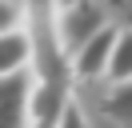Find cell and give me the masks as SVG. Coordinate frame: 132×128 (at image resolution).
Returning a JSON list of instances; mask_svg holds the SVG:
<instances>
[{
  "label": "cell",
  "mask_w": 132,
  "mask_h": 128,
  "mask_svg": "<svg viewBox=\"0 0 132 128\" xmlns=\"http://www.w3.org/2000/svg\"><path fill=\"white\" fill-rule=\"evenodd\" d=\"M4 4H12V8H20V12H24V0H4Z\"/></svg>",
  "instance_id": "9"
},
{
  "label": "cell",
  "mask_w": 132,
  "mask_h": 128,
  "mask_svg": "<svg viewBox=\"0 0 132 128\" xmlns=\"http://www.w3.org/2000/svg\"><path fill=\"white\" fill-rule=\"evenodd\" d=\"M104 76L112 80V84H124V80H132V28H120L112 40V52H108V68Z\"/></svg>",
  "instance_id": "6"
},
{
  "label": "cell",
  "mask_w": 132,
  "mask_h": 128,
  "mask_svg": "<svg viewBox=\"0 0 132 128\" xmlns=\"http://www.w3.org/2000/svg\"><path fill=\"white\" fill-rule=\"evenodd\" d=\"M56 128H88V120H84V112H80V104H76V100L64 104V112H60Z\"/></svg>",
  "instance_id": "7"
},
{
  "label": "cell",
  "mask_w": 132,
  "mask_h": 128,
  "mask_svg": "<svg viewBox=\"0 0 132 128\" xmlns=\"http://www.w3.org/2000/svg\"><path fill=\"white\" fill-rule=\"evenodd\" d=\"M100 112L116 128H132V80L108 88V96H100Z\"/></svg>",
  "instance_id": "5"
},
{
  "label": "cell",
  "mask_w": 132,
  "mask_h": 128,
  "mask_svg": "<svg viewBox=\"0 0 132 128\" xmlns=\"http://www.w3.org/2000/svg\"><path fill=\"white\" fill-rule=\"evenodd\" d=\"M8 28H20V8L0 0V32H8Z\"/></svg>",
  "instance_id": "8"
},
{
  "label": "cell",
  "mask_w": 132,
  "mask_h": 128,
  "mask_svg": "<svg viewBox=\"0 0 132 128\" xmlns=\"http://www.w3.org/2000/svg\"><path fill=\"white\" fill-rule=\"evenodd\" d=\"M32 64V44H28L24 28H8L0 32V76H16V72H28Z\"/></svg>",
  "instance_id": "4"
},
{
  "label": "cell",
  "mask_w": 132,
  "mask_h": 128,
  "mask_svg": "<svg viewBox=\"0 0 132 128\" xmlns=\"http://www.w3.org/2000/svg\"><path fill=\"white\" fill-rule=\"evenodd\" d=\"M104 24H108L104 20V8H100L96 0H72V4L56 8L52 32H56V44H60V52H64V60L92 36V32H100Z\"/></svg>",
  "instance_id": "1"
},
{
  "label": "cell",
  "mask_w": 132,
  "mask_h": 128,
  "mask_svg": "<svg viewBox=\"0 0 132 128\" xmlns=\"http://www.w3.org/2000/svg\"><path fill=\"white\" fill-rule=\"evenodd\" d=\"M64 4H72V0H52V8H64Z\"/></svg>",
  "instance_id": "10"
},
{
  "label": "cell",
  "mask_w": 132,
  "mask_h": 128,
  "mask_svg": "<svg viewBox=\"0 0 132 128\" xmlns=\"http://www.w3.org/2000/svg\"><path fill=\"white\" fill-rule=\"evenodd\" d=\"M28 88L32 76H0V128H28Z\"/></svg>",
  "instance_id": "3"
},
{
  "label": "cell",
  "mask_w": 132,
  "mask_h": 128,
  "mask_svg": "<svg viewBox=\"0 0 132 128\" xmlns=\"http://www.w3.org/2000/svg\"><path fill=\"white\" fill-rule=\"evenodd\" d=\"M116 32H120L116 24H104L100 32H92V36L84 40L72 56H68V72H72V80H96V76H104Z\"/></svg>",
  "instance_id": "2"
}]
</instances>
